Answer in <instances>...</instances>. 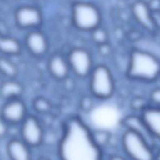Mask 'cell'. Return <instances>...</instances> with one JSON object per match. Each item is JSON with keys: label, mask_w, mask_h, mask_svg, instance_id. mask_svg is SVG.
<instances>
[{"label": "cell", "mask_w": 160, "mask_h": 160, "mask_svg": "<svg viewBox=\"0 0 160 160\" xmlns=\"http://www.w3.org/2000/svg\"><path fill=\"white\" fill-rule=\"evenodd\" d=\"M101 150L91 138L90 131H70L60 145L61 160H102Z\"/></svg>", "instance_id": "cell-1"}, {"label": "cell", "mask_w": 160, "mask_h": 160, "mask_svg": "<svg viewBox=\"0 0 160 160\" xmlns=\"http://www.w3.org/2000/svg\"><path fill=\"white\" fill-rule=\"evenodd\" d=\"M127 75L134 81L154 82L160 78V59L151 52L134 48L130 53Z\"/></svg>", "instance_id": "cell-2"}, {"label": "cell", "mask_w": 160, "mask_h": 160, "mask_svg": "<svg viewBox=\"0 0 160 160\" xmlns=\"http://www.w3.org/2000/svg\"><path fill=\"white\" fill-rule=\"evenodd\" d=\"M122 148L131 160H156V154L148 138L142 134L125 129L121 138Z\"/></svg>", "instance_id": "cell-3"}, {"label": "cell", "mask_w": 160, "mask_h": 160, "mask_svg": "<svg viewBox=\"0 0 160 160\" xmlns=\"http://www.w3.org/2000/svg\"><path fill=\"white\" fill-rule=\"evenodd\" d=\"M89 90L93 97L101 100L109 99L115 92V79L106 65L95 66L89 75Z\"/></svg>", "instance_id": "cell-4"}, {"label": "cell", "mask_w": 160, "mask_h": 160, "mask_svg": "<svg viewBox=\"0 0 160 160\" xmlns=\"http://www.w3.org/2000/svg\"><path fill=\"white\" fill-rule=\"evenodd\" d=\"M72 22L79 31L91 32L101 25V12L92 3L78 2L72 7Z\"/></svg>", "instance_id": "cell-5"}, {"label": "cell", "mask_w": 160, "mask_h": 160, "mask_svg": "<svg viewBox=\"0 0 160 160\" xmlns=\"http://www.w3.org/2000/svg\"><path fill=\"white\" fill-rule=\"evenodd\" d=\"M67 58L71 72L78 78H88L95 67L91 52L82 47H75L70 49Z\"/></svg>", "instance_id": "cell-6"}, {"label": "cell", "mask_w": 160, "mask_h": 160, "mask_svg": "<svg viewBox=\"0 0 160 160\" xmlns=\"http://www.w3.org/2000/svg\"><path fill=\"white\" fill-rule=\"evenodd\" d=\"M20 138L31 148L41 145L45 137L43 126L36 116L28 114L20 124Z\"/></svg>", "instance_id": "cell-7"}, {"label": "cell", "mask_w": 160, "mask_h": 160, "mask_svg": "<svg viewBox=\"0 0 160 160\" xmlns=\"http://www.w3.org/2000/svg\"><path fill=\"white\" fill-rule=\"evenodd\" d=\"M14 20L18 28L34 30L42 24L43 17L38 8L26 5L20 6L16 9Z\"/></svg>", "instance_id": "cell-8"}, {"label": "cell", "mask_w": 160, "mask_h": 160, "mask_svg": "<svg viewBox=\"0 0 160 160\" xmlns=\"http://www.w3.org/2000/svg\"><path fill=\"white\" fill-rule=\"evenodd\" d=\"M0 115L10 126L20 125L28 115L26 103L21 98L6 100L0 109Z\"/></svg>", "instance_id": "cell-9"}, {"label": "cell", "mask_w": 160, "mask_h": 160, "mask_svg": "<svg viewBox=\"0 0 160 160\" xmlns=\"http://www.w3.org/2000/svg\"><path fill=\"white\" fill-rule=\"evenodd\" d=\"M24 45L30 54L35 57L45 56L49 48V43L46 35L37 29L31 30L27 34Z\"/></svg>", "instance_id": "cell-10"}, {"label": "cell", "mask_w": 160, "mask_h": 160, "mask_svg": "<svg viewBox=\"0 0 160 160\" xmlns=\"http://www.w3.org/2000/svg\"><path fill=\"white\" fill-rule=\"evenodd\" d=\"M133 17L142 28L149 32H154L156 29L152 17V11L147 2L137 1L131 7Z\"/></svg>", "instance_id": "cell-11"}, {"label": "cell", "mask_w": 160, "mask_h": 160, "mask_svg": "<svg viewBox=\"0 0 160 160\" xmlns=\"http://www.w3.org/2000/svg\"><path fill=\"white\" fill-rule=\"evenodd\" d=\"M47 67L51 76L59 81L67 79L71 72L67 58L60 53H55L48 58Z\"/></svg>", "instance_id": "cell-12"}, {"label": "cell", "mask_w": 160, "mask_h": 160, "mask_svg": "<svg viewBox=\"0 0 160 160\" xmlns=\"http://www.w3.org/2000/svg\"><path fill=\"white\" fill-rule=\"evenodd\" d=\"M140 116L150 135L160 140V107L150 104L142 111Z\"/></svg>", "instance_id": "cell-13"}, {"label": "cell", "mask_w": 160, "mask_h": 160, "mask_svg": "<svg viewBox=\"0 0 160 160\" xmlns=\"http://www.w3.org/2000/svg\"><path fill=\"white\" fill-rule=\"evenodd\" d=\"M31 147L21 138H12L6 145V152L10 160H33Z\"/></svg>", "instance_id": "cell-14"}, {"label": "cell", "mask_w": 160, "mask_h": 160, "mask_svg": "<svg viewBox=\"0 0 160 160\" xmlns=\"http://www.w3.org/2000/svg\"><path fill=\"white\" fill-rule=\"evenodd\" d=\"M23 90V84L16 78L6 79L0 84V97L4 101L21 98Z\"/></svg>", "instance_id": "cell-15"}, {"label": "cell", "mask_w": 160, "mask_h": 160, "mask_svg": "<svg viewBox=\"0 0 160 160\" xmlns=\"http://www.w3.org/2000/svg\"><path fill=\"white\" fill-rule=\"evenodd\" d=\"M22 45L16 38L0 32V53L3 56L12 57L21 53Z\"/></svg>", "instance_id": "cell-16"}, {"label": "cell", "mask_w": 160, "mask_h": 160, "mask_svg": "<svg viewBox=\"0 0 160 160\" xmlns=\"http://www.w3.org/2000/svg\"><path fill=\"white\" fill-rule=\"evenodd\" d=\"M123 124L124 126L125 129L132 130V131H136L139 134H142V135L145 136V137H146V135L152 137L149 133H148V130L145 128L140 114L139 115L131 114V115L128 116V117L123 119Z\"/></svg>", "instance_id": "cell-17"}, {"label": "cell", "mask_w": 160, "mask_h": 160, "mask_svg": "<svg viewBox=\"0 0 160 160\" xmlns=\"http://www.w3.org/2000/svg\"><path fill=\"white\" fill-rule=\"evenodd\" d=\"M19 73V68L16 62L10 57L1 55L0 56V74L6 79L16 78Z\"/></svg>", "instance_id": "cell-18"}, {"label": "cell", "mask_w": 160, "mask_h": 160, "mask_svg": "<svg viewBox=\"0 0 160 160\" xmlns=\"http://www.w3.org/2000/svg\"><path fill=\"white\" fill-rule=\"evenodd\" d=\"M90 135L92 142L100 149L107 146L111 139L109 131L103 129H97L90 131Z\"/></svg>", "instance_id": "cell-19"}, {"label": "cell", "mask_w": 160, "mask_h": 160, "mask_svg": "<svg viewBox=\"0 0 160 160\" xmlns=\"http://www.w3.org/2000/svg\"><path fill=\"white\" fill-rule=\"evenodd\" d=\"M32 106L33 109L36 112L42 114V115L49 113L52 109V104L51 103V102L48 98L42 96H39L34 98Z\"/></svg>", "instance_id": "cell-20"}, {"label": "cell", "mask_w": 160, "mask_h": 160, "mask_svg": "<svg viewBox=\"0 0 160 160\" xmlns=\"http://www.w3.org/2000/svg\"><path fill=\"white\" fill-rule=\"evenodd\" d=\"M90 33L92 42L98 46L109 43V34L105 28H102L101 26L94 29Z\"/></svg>", "instance_id": "cell-21"}, {"label": "cell", "mask_w": 160, "mask_h": 160, "mask_svg": "<svg viewBox=\"0 0 160 160\" xmlns=\"http://www.w3.org/2000/svg\"><path fill=\"white\" fill-rule=\"evenodd\" d=\"M145 98H142V97H136V98H134L131 101V106L132 107V109L135 111H138L141 113L143 109H145L147 106H148L150 105L149 100L148 99L146 101H145Z\"/></svg>", "instance_id": "cell-22"}, {"label": "cell", "mask_w": 160, "mask_h": 160, "mask_svg": "<svg viewBox=\"0 0 160 160\" xmlns=\"http://www.w3.org/2000/svg\"><path fill=\"white\" fill-rule=\"evenodd\" d=\"M148 100L151 105L160 107V87L156 88L151 91Z\"/></svg>", "instance_id": "cell-23"}, {"label": "cell", "mask_w": 160, "mask_h": 160, "mask_svg": "<svg viewBox=\"0 0 160 160\" xmlns=\"http://www.w3.org/2000/svg\"><path fill=\"white\" fill-rule=\"evenodd\" d=\"M10 125L0 115V139H2L8 135Z\"/></svg>", "instance_id": "cell-24"}, {"label": "cell", "mask_w": 160, "mask_h": 160, "mask_svg": "<svg viewBox=\"0 0 160 160\" xmlns=\"http://www.w3.org/2000/svg\"><path fill=\"white\" fill-rule=\"evenodd\" d=\"M148 4L152 12L160 11V0H151Z\"/></svg>", "instance_id": "cell-25"}, {"label": "cell", "mask_w": 160, "mask_h": 160, "mask_svg": "<svg viewBox=\"0 0 160 160\" xmlns=\"http://www.w3.org/2000/svg\"><path fill=\"white\" fill-rule=\"evenodd\" d=\"M152 17L156 29H160V11L152 12Z\"/></svg>", "instance_id": "cell-26"}, {"label": "cell", "mask_w": 160, "mask_h": 160, "mask_svg": "<svg viewBox=\"0 0 160 160\" xmlns=\"http://www.w3.org/2000/svg\"><path fill=\"white\" fill-rule=\"evenodd\" d=\"M109 160H127L124 157L121 156H119V155H112V156L109 157Z\"/></svg>", "instance_id": "cell-27"}, {"label": "cell", "mask_w": 160, "mask_h": 160, "mask_svg": "<svg viewBox=\"0 0 160 160\" xmlns=\"http://www.w3.org/2000/svg\"><path fill=\"white\" fill-rule=\"evenodd\" d=\"M156 160H160V149L158 152L157 155H156Z\"/></svg>", "instance_id": "cell-28"}, {"label": "cell", "mask_w": 160, "mask_h": 160, "mask_svg": "<svg viewBox=\"0 0 160 160\" xmlns=\"http://www.w3.org/2000/svg\"><path fill=\"white\" fill-rule=\"evenodd\" d=\"M38 160H51V159H48V158H45V157H41V158H39Z\"/></svg>", "instance_id": "cell-29"}]
</instances>
